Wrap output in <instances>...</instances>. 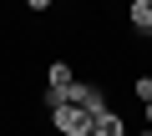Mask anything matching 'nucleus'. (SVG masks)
Listing matches in <instances>:
<instances>
[{"mask_svg":"<svg viewBox=\"0 0 152 136\" xmlns=\"http://www.w3.org/2000/svg\"><path fill=\"white\" fill-rule=\"evenodd\" d=\"M71 86H76V71H71V60H66V55H61V60H51V65H46V91L66 96Z\"/></svg>","mask_w":152,"mask_h":136,"instance_id":"7ed1b4c3","label":"nucleus"},{"mask_svg":"<svg viewBox=\"0 0 152 136\" xmlns=\"http://www.w3.org/2000/svg\"><path fill=\"white\" fill-rule=\"evenodd\" d=\"M132 96H137L142 106H152V76H137V81H132Z\"/></svg>","mask_w":152,"mask_h":136,"instance_id":"423d86ee","label":"nucleus"},{"mask_svg":"<svg viewBox=\"0 0 152 136\" xmlns=\"http://www.w3.org/2000/svg\"><path fill=\"white\" fill-rule=\"evenodd\" d=\"M96 136H127V116H122V111L96 116Z\"/></svg>","mask_w":152,"mask_h":136,"instance_id":"20e7f679","label":"nucleus"},{"mask_svg":"<svg viewBox=\"0 0 152 136\" xmlns=\"http://www.w3.org/2000/svg\"><path fill=\"white\" fill-rule=\"evenodd\" d=\"M142 111H147V121H152V106H142Z\"/></svg>","mask_w":152,"mask_h":136,"instance_id":"0eeeda50","label":"nucleus"},{"mask_svg":"<svg viewBox=\"0 0 152 136\" xmlns=\"http://www.w3.org/2000/svg\"><path fill=\"white\" fill-rule=\"evenodd\" d=\"M51 131L56 136H96V116L81 106H61V111H51Z\"/></svg>","mask_w":152,"mask_h":136,"instance_id":"f257e3e1","label":"nucleus"},{"mask_svg":"<svg viewBox=\"0 0 152 136\" xmlns=\"http://www.w3.org/2000/svg\"><path fill=\"white\" fill-rule=\"evenodd\" d=\"M147 40H152V30H147Z\"/></svg>","mask_w":152,"mask_h":136,"instance_id":"1a4fd4ad","label":"nucleus"},{"mask_svg":"<svg viewBox=\"0 0 152 136\" xmlns=\"http://www.w3.org/2000/svg\"><path fill=\"white\" fill-rule=\"evenodd\" d=\"M142 136H152V126H147V131H142Z\"/></svg>","mask_w":152,"mask_h":136,"instance_id":"6e6552de","label":"nucleus"},{"mask_svg":"<svg viewBox=\"0 0 152 136\" xmlns=\"http://www.w3.org/2000/svg\"><path fill=\"white\" fill-rule=\"evenodd\" d=\"M127 15H132V25L147 35V30H152V0H132V10H127Z\"/></svg>","mask_w":152,"mask_h":136,"instance_id":"39448f33","label":"nucleus"},{"mask_svg":"<svg viewBox=\"0 0 152 136\" xmlns=\"http://www.w3.org/2000/svg\"><path fill=\"white\" fill-rule=\"evenodd\" d=\"M61 101H66V106H81V111H91V116H107V111H112V106H107V86H96V81H76Z\"/></svg>","mask_w":152,"mask_h":136,"instance_id":"f03ea898","label":"nucleus"}]
</instances>
